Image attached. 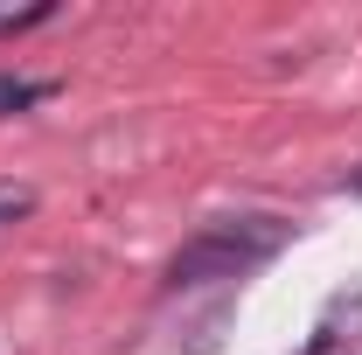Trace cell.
<instances>
[{"label": "cell", "mask_w": 362, "mask_h": 355, "mask_svg": "<svg viewBox=\"0 0 362 355\" xmlns=\"http://www.w3.org/2000/svg\"><path fill=\"white\" fill-rule=\"evenodd\" d=\"M286 244H293V223H279V216H216L168 258V286L175 293H195V286L244 279V272H258L265 258H279Z\"/></svg>", "instance_id": "6da1fadb"}, {"label": "cell", "mask_w": 362, "mask_h": 355, "mask_svg": "<svg viewBox=\"0 0 362 355\" xmlns=\"http://www.w3.org/2000/svg\"><path fill=\"white\" fill-rule=\"evenodd\" d=\"M42 98H56V77H14V70H0V119L35 112Z\"/></svg>", "instance_id": "7a4b0ae2"}, {"label": "cell", "mask_w": 362, "mask_h": 355, "mask_svg": "<svg viewBox=\"0 0 362 355\" xmlns=\"http://www.w3.org/2000/svg\"><path fill=\"white\" fill-rule=\"evenodd\" d=\"M28 209H35V188H21V181H0V230H7V223H21Z\"/></svg>", "instance_id": "3957f363"}, {"label": "cell", "mask_w": 362, "mask_h": 355, "mask_svg": "<svg viewBox=\"0 0 362 355\" xmlns=\"http://www.w3.org/2000/svg\"><path fill=\"white\" fill-rule=\"evenodd\" d=\"M334 349H341V327H334V320H320V334H314L300 355H334Z\"/></svg>", "instance_id": "277c9868"}, {"label": "cell", "mask_w": 362, "mask_h": 355, "mask_svg": "<svg viewBox=\"0 0 362 355\" xmlns=\"http://www.w3.org/2000/svg\"><path fill=\"white\" fill-rule=\"evenodd\" d=\"M334 195H356V202H362V168H349V175L334 181Z\"/></svg>", "instance_id": "5b68a950"}]
</instances>
